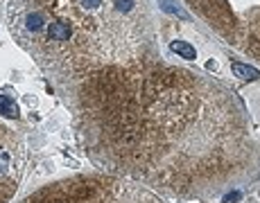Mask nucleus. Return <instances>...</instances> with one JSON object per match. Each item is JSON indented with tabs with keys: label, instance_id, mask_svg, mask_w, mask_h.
<instances>
[{
	"label": "nucleus",
	"instance_id": "obj_1",
	"mask_svg": "<svg viewBox=\"0 0 260 203\" xmlns=\"http://www.w3.org/2000/svg\"><path fill=\"white\" fill-rule=\"evenodd\" d=\"M93 77L79 93L77 113L98 163L179 194L217 190L240 170L244 129L224 93L188 91L186 82L168 91L158 79L156 91L145 95L141 84L136 88L116 70Z\"/></svg>",
	"mask_w": 260,
	"mask_h": 203
},
{
	"label": "nucleus",
	"instance_id": "obj_2",
	"mask_svg": "<svg viewBox=\"0 0 260 203\" xmlns=\"http://www.w3.org/2000/svg\"><path fill=\"white\" fill-rule=\"evenodd\" d=\"M37 54L68 68L113 66L147 38V0H29L16 21Z\"/></svg>",
	"mask_w": 260,
	"mask_h": 203
},
{
	"label": "nucleus",
	"instance_id": "obj_3",
	"mask_svg": "<svg viewBox=\"0 0 260 203\" xmlns=\"http://www.w3.org/2000/svg\"><path fill=\"white\" fill-rule=\"evenodd\" d=\"M23 203H163L143 185L118 176H77L54 183Z\"/></svg>",
	"mask_w": 260,
	"mask_h": 203
},
{
	"label": "nucleus",
	"instance_id": "obj_4",
	"mask_svg": "<svg viewBox=\"0 0 260 203\" xmlns=\"http://www.w3.org/2000/svg\"><path fill=\"white\" fill-rule=\"evenodd\" d=\"M170 50L174 54H179L181 59H188V61H192V59H197V50H194L190 43L186 41H172L170 43Z\"/></svg>",
	"mask_w": 260,
	"mask_h": 203
},
{
	"label": "nucleus",
	"instance_id": "obj_5",
	"mask_svg": "<svg viewBox=\"0 0 260 203\" xmlns=\"http://www.w3.org/2000/svg\"><path fill=\"white\" fill-rule=\"evenodd\" d=\"M233 75L240 77V79H249V82H253V79H258L260 77V72L256 70L253 66H247V63H233Z\"/></svg>",
	"mask_w": 260,
	"mask_h": 203
},
{
	"label": "nucleus",
	"instance_id": "obj_6",
	"mask_svg": "<svg viewBox=\"0 0 260 203\" xmlns=\"http://www.w3.org/2000/svg\"><path fill=\"white\" fill-rule=\"evenodd\" d=\"M0 113L7 117H16L18 115V106L9 100L7 95H0Z\"/></svg>",
	"mask_w": 260,
	"mask_h": 203
},
{
	"label": "nucleus",
	"instance_id": "obj_7",
	"mask_svg": "<svg viewBox=\"0 0 260 203\" xmlns=\"http://www.w3.org/2000/svg\"><path fill=\"white\" fill-rule=\"evenodd\" d=\"M161 9H163V12H168V14H174V16L183 18V21L188 18V14L183 12L181 7H177V3H174V0H161Z\"/></svg>",
	"mask_w": 260,
	"mask_h": 203
},
{
	"label": "nucleus",
	"instance_id": "obj_8",
	"mask_svg": "<svg viewBox=\"0 0 260 203\" xmlns=\"http://www.w3.org/2000/svg\"><path fill=\"white\" fill-rule=\"evenodd\" d=\"M242 203H260V190H256L247 201H242Z\"/></svg>",
	"mask_w": 260,
	"mask_h": 203
},
{
	"label": "nucleus",
	"instance_id": "obj_9",
	"mask_svg": "<svg viewBox=\"0 0 260 203\" xmlns=\"http://www.w3.org/2000/svg\"><path fill=\"white\" fill-rule=\"evenodd\" d=\"M7 163H9V156H7V153H0V172L7 167Z\"/></svg>",
	"mask_w": 260,
	"mask_h": 203
}]
</instances>
